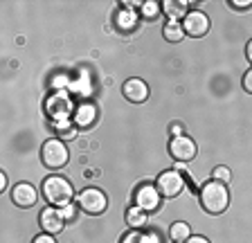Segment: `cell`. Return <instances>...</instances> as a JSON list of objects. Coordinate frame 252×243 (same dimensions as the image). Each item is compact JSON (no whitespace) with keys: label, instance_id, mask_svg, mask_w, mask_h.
Listing matches in <instances>:
<instances>
[{"label":"cell","instance_id":"1","mask_svg":"<svg viewBox=\"0 0 252 243\" xmlns=\"http://www.w3.org/2000/svg\"><path fill=\"white\" fill-rule=\"evenodd\" d=\"M200 205L205 207V212L210 214H223L230 205V191L223 182L219 180H210L200 187Z\"/></svg>","mask_w":252,"mask_h":243},{"label":"cell","instance_id":"2","mask_svg":"<svg viewBox=\"0 0 252 243\" xmlns=\"http://www.w3.org/2000/svg\"><path fill=\"white\" fill-rule=\"evenodd\" d=\"M43 196H45V201L50 203L52 207H65L70 205L74 196V189L70 185L68 180L63 178V176H50V178L43 180Z\"/></svg>","mask_w":252,"mask_h":243},{"label":"cell","instance_id":"3","mask_svg":"<svg viewBox=\"0 0 252 243\" xmlns=\"http://www.w3.org/2000/svg\"><path fill=\"white\" fill-rule=\"evenodd\" d=\"M70 160V153H68V147L61 142V140L52 138L47 140L41 149V162L45 164L47 169H61L65 167Z\"/></svg>","mask_w":252,"mask_h":243},{"label":"cell","instance_id":"4","mask_svg":"<svg viewBox=\"0 0 252 243\" xmlns=\"http://www.w3.org/2000/svg\"><path fill=\"white\" fill-rule=\"evenodd\" d=\"M77 203L86 214H90V216H99V214L106 212V207H108L106 194L101 189H97V187H86V189L77 196Z\"/></svg>","mask_w":252,"mask_h":243},{"label":"cell","instance_id":"5","mask_svg":"<svg viewBox=\"0 0 252 243\" xmlns=\"http://www.w3.org/2000/svg\"><path fill=\"white\" fill-rule=\"evenodd\" d=\"M156 187H158V191H160V196H164V198H176V196L185 189V180L178 171H173V169L162 171V174L158 176Z\"/></svg>","mask_w":252,"mask_h":243},{"label":"cell","instance_id":"6","mask_svg":"<svg viewBox=\"0 0 252 243\" xmlns=\"http://www.w3.org/2000/svg\"><path fill=\"white\" fill-rule=\"evenodd\" d=\"M183 30L187 36L191 38H200L205 36V34L210 32V18H207V14L205 11H189L187 16H185L183 21Z\"/></svg>","mask_w":252,"mask_h":243},{"label":"cell","instance_id":"7","mask_svg":"<svg viewBox=\"0 0 252 243\" xmlns=\"http://www.w3.org/2000/svg\"><path fill=\"white\" fill-rule=\"evenodd\" d=\"M169 153L178 162H189V160L196 158V142L187 135H176V138L169 142Z\"/></svg>","mask_w":252,"mask_h":243},{"label":"cell","instance_id":"8","mask_svg":"<svg viewBox=\"0 0 252 243\" xmlns=\"http://www.w3.org/2000/svg\"><path fill=\"white\" fill-rule=\"evenodd\" d=\"M38 223H41L43 232L45 234H59L63 230V225H65V216H63L61 207H45V210L41 212V216H38Z\"/></svg>","mask_w":252,"mask_h":243},{"label":"cell","instance_id":"9","mask_svg":"<svg viewBox=\"0 0 252 243\" xmlns=\"http://www.w3.org/2000/svg\"><path fill=\"white\" fill-rule=\"evenodd\" d=\"M160 191H158V187L153 185H140L135 191V207H140V210H144L149 214V212H156L158 205H160Z\"/></svg>","mask_w":252,"mask_h":243},{"label":"cell","instance_id":"10","mask_svg":"<svg viewBox=\"0 0 252 243\" xmlns=\"http://www.w3.org/2000/svg\"><path fill=\"white\" fill-rule=\"evenodd\" d=\"M11 201L14 205H18L21 210H27V207H34L38 201V191L30 185V182H18V185L11 189Z\"/></svg>","mask_w":252,"mask_h":243},{"label":"cell","instance_id":"11","mask_svg":"<svg viewBox=\"0 0 252 243\" xmlns=\"http://www.w3.org/2000/svg\"><path fill=\"white\" fill-rule=\"evenodd\" d=\"M45 113L50 117H57V120H65L72 115V101L65 95H52L45 104Z\"/></svg>","mask_w":252,"mask_h":243},{"label":"cell","instance_id":"12","mask_svg":"<svg viewBox=\"0 0 252 243\" xmlns=\"http://www.w3.org/2000/svg\"><path fill=\"white\" fill-rule=\"evenodd\" d=\"M122 92H124V97L128 101H133V104H142V101L149 99V86L142 79H128L124 84V88H122Z\"/></svg>","mask_w":252,"mask_h":243},{"label":"cell","instance_id":"13","mask_svg":"<svg viewBox=\"0 0 252 243\" xmlns=\"http://www.w3.org/2000/svg\"><path fill=\"white\" fill-rule=\"evenodd\" d=\"M94 115H97V111H94L93 104H81V106H77V111H74L72 124L79 128H88V126H93Z\"/></svg>","mask_w":252,"mask_h":243},{"label":"cell","instance_id":"14","mask_svg":"<svg viewBox=\"0 0 252 243\" xmlns=\"http://www.w3.org/2000/svg\"><path fill=\"white\" fill-rule=\"evenodd\" d=\"M162 11L169 16V21H180L183 16H187V2H183V0H164Z\"/></svg>","mask_w":252,"mask_h":243},{"label":"cell","instance_id":"15","mask_svg":"<svg viewBox=\"0 0 252 243\" xmlns=\"http://www.w3.org/2000/svg\"><path fill=\"white\" fill-rule=\"evenodd\" d=\"M169 237H171L173 243H187V239L191 237V227L185 221H176L169 227Z\"/></svg>","mask_w":252,"mask_h":243},{"label":"cell","instance_id":"16","mask_svg":"<svg viewBox=\"0 0 252 243\" xmlns=\"http://www.w3.org/2000/svg\"><path fill=\"white\" fill-rule=\"evenodd\" d=\"M162 34H164V41H169V43L183 41V36H185L183 23H180V21H167V23H164Z\"/></svg>","mask_w":252,"mask_h":243},{"label":"cell","instance_id":"17","mask_svg":"<svg viewBox=\"0 0 252 243\" xmlns=\"http://www.w3.org/2000/svg\"><path fill=\"white\" fill-rule=\"evenodd\" d=\"M120 243H158L156 234H149V232H142V230H131L122 237Z\"/></svg>","mask_w":252,"mask_h":243},{"label":"cell","instance_id":"18","mask_svg":"<svg viewBox=\"0 0 252 243\" xmlns=\"http://www.w3.org/2000/svg\"><path fill=\"white\" fill-rule=\"evenodd\" d=\"M126 223H128L131 227H135V230H140L142 225H147V212L133 205L131 210L126 212Z\"/></svg>","mask_w":252,"mask_h":243},{"label":"cell","instance_id":"19","mask_svg":"<svg viewBox=\"0 0 252 243\" xmlns=\"http://www.w3.org/2000/svg\"><path fill=\"white\" fill-rule=\"evenodd\" d=\"M135 25H137L135 11H133L131 7H128V9H122L120 16H117V27H120V30H133Z\"/></svg>","mask_w":252,"mask_h":243},{"label":"cell","instance_id":"20","mask_svg":"<svg viewBox=\"0 0 252 243\" xmlns=\"http://www.w3.org/2000/svg\"><path fill=\"white\" fill-rule=\"evenodd\" d=\"M158 2H153V0H149V2H144V5H142V14H144V16L147 18H156L158 14H160V9H158Z\"/></svg>","mask_w":252,"mask_h":243},{"label":"cell","instance_id":"21","mask_svg":"<svg viewBox=\"0 0 252 243\" xmlns=\"http://www.w3.org/2000/svg\"><path fill=\"white\" fill-rule=\"evenodd\" d=\"M230 178H232V174H230V169L227 167H216L214 169V180H219V182H230Z\"/></svg>","mask_w":252,"mask_h":243},{"label":"cell","instance_id":"22","mask_svg":"<svg viewBox=\"0 0 252 243\" xmlns=\"http://www.w3.org/2000/svg\"><path fill=\"white\" fill-rule=\"evenodd\" d=\"M243 90H246V92H250V95H252V68L248 70L246 74H243Z\"/></svg>","mask_w":252,"mask_h":243},{"label":"cell","instance_id":"23","mask_svg":"<svg viewBox=\"0 0 252 243\" xmlns=\"http://www.w3.org/2000/svg\"><path fill=\"white\" fill-rule=\"evenodd\" d=\"M230 5L236 9H246V7H252V0H230Z\"/></svg>","mask_w":252,"mask_h":243},{"label":"cell","instance_id":"24","mask_svg":"<svg viewBox=\"0 0 252 243\" xmlns=\"http://www.w3.org/2000/svg\"><path fill=\"white\" fill-rule=\"evenodd\" d=\"M32 243H57V241L52 239V234H38V237L34 239Z\"/></svg>","mask_w":252,"mask_h":243},{"label":"cell","instance_id":"25","mask_svg":"<svg viewBox=\"0 0 252 243\" xmlns=\"http://www.w3.org/2000/svg\"><path fill=\"white\" fill-rule=\"evenodd\" d=\"M61 212H63V216H65V221H68V218H74V205L72 203L65 205V207H61Z\"/></svg>","mask_w":252,"mask_h":243},{"label":"cell","instance_id":"26","mask_svg":"<svg viewBox=\"0 0 252 243\" xmlns=\"http://www.w3.org/2000/svg\"><path fill=\"white\" fill-rule=\"evenodd\" d=\"M187 243H210V241H207L205 237H194V234H191V237L187 239Z\"/></svg>","mask_w":252,"mask_h":243},{"label":"cell","instance_id":"27","mask_svg":"<svg viewBox=\"0 0 252 243\" xmlns=\"http://www.w3.org/2000/svg\"><path fill=\"white\" fill-rule=\"evenodd\" d=\"M246 57H248V61L252 63V41H248V45H246Z\"/></svg>","mask_w":252,"mask_h":243},{"label":"cell","instance_id":"28","mask_svg":"<svg viewBox=\"0 0 252 243\" xmlns=\"http://www.w3.org/2000/svg\"><path fill=\"white\" fill-rule=\"evenodd\" d=\"M5 187H7V176L2 174V176H0V189L5 191Z\"/></svg>","mask_w":252,"mask_h":243},{"label":"cell","instance_id":"29","mask_svg":"<svg viewBox=\"0 0 252 243\" xmlns=\"http://www.w3.org/2000/svg\"><path fill=\"white\" fill-rule=\"evenodd\" d=\"M180 131H183V128H180L178 124H173V126H171V133H173V138H176V135H180Z\"/></svg>","mask_w":252,"mask_h":243}]
</instances>
